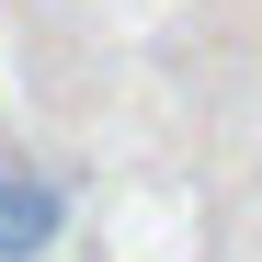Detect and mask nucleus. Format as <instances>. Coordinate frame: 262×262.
<instances>
[{
	"label": "nucleus",
	"instance_id": "nucleus-1",
	"mask_svg": "<svg viewBox=\"0 0 262 262\" xmlns=\"http://www.w3.org/2000/svg\"><path fill=\"white\" fill-rule=\"evenodd\" d=\"M57 228H69V194H57L23 148H0V262H46Z\"/></svg>",
	"mask_w": 262,
	"mask_h": 262
}]
</instances>
